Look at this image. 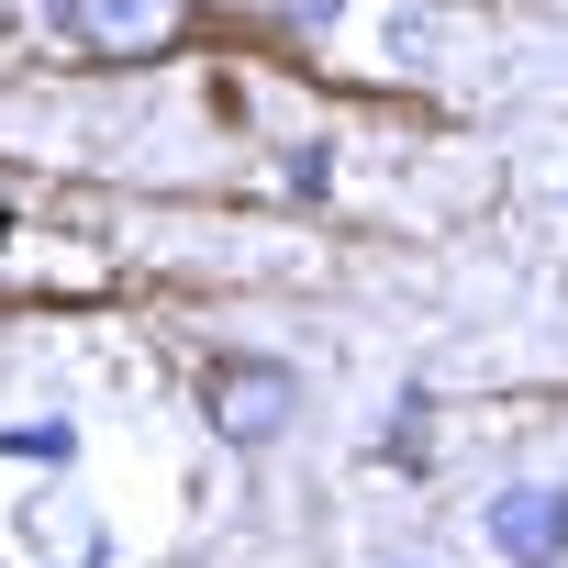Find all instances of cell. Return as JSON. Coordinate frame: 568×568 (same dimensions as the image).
Instances as JSON below:
<instances>
[{
  "label": "cell",
  "instance_id": "cell-1",
  "mask_svg": "<svg viewBox=\"0 0 568 568\" xmlns=\"http://www.w3.org/2000/svg\"><path fill=\"white\" fill-rule=\"evenodd\" d=\"M201 402H212V424H223L234 446H267L278 424L302 413V379L278 368V357H212V379H201Z\"/></svg>",
  "mask_w": 568,
  "mask_h": 568
},
{
  "label": "cell",
  "instance_id": "cell-2",
  "mask_svg": "<svg viewBox=\"0 0 568 568\" xmlns=\"http://www.w3.org/2000/svg\"><path fill=\"white\" fill-rule=\"evenodd\" d=\"M68 23H79L90 57L145 68V57H168V45L190 34V0H68Z\"/></svg>",
  "mask_w": 568,
  "mask_h": 568
},
{
  "label": "cell",
  "instance_id": "cell-3",
  "mask_svg": "<svg viewBox=\"0 0 568 568\" xmlns=\"http://www.w3.org/2000/svg\"><path fill=\"white\" fill-rule=\"evenodd\" d=\"M490 546H501L513 568H557V557H568V490H546V479L501 490V501H490Z\"/></svg>",
  "mask_w": 568,
  "mask_h": 568
}]
</instances>
